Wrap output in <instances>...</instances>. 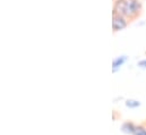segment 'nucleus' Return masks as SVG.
Instances as JSON below:
<instances>
[{"instance_id":"nucleus-3","label":"nucleus","mask_w":146,"mask_h":135,"mask_svg":"<svg viewBox=\"0 0 146 135\" xmlns=\"http://www.w3.org/2000/svg\"><path fill=\"white\" fill-rule=\"evenodd\" d=\"M129 2V7H130V11H131V18L135 19L136 17H138L143 10V3L141 0H128Z\"/></svg>"},{"instance_id":"nucleus-7","label":"nucleus","mask_w":146,"mask_h":135,"mask_svg":"<svg viewBox=\"0 0 146 135\" xmlns=\"http://www.w3.org/2000/svg\"><path fill=\"white\" fill-rule=\"evenodd\" d=\"M125 104H126V107H128V108H137V107L141 106V102L138 101V100L128 99V100H126Z\"/></svg>"},{"instance_id":"nucleus-5","label":"nucleus","mask_w":146,"mask_h":135,"mask_svg":"<svg viewBox=\"0 0 146 135\" xmlns=\"http://www.w3.org/2000/svg\"><path fill=\"white\" fill-rule=\"evenodd\" d=\"M136 125L137 124H135V123H133V122H125L122 125H121V131L123 132V133H126V134H129V135H133L134 134V131H135V128H136Z\"/></svg>"},{"instance_id":"nucleus-4","label":"nucleus","mask_w":146,"mask_h":135,"mask_svg":"<svg viewBox=\"0 0 146 135\" xmlns=\"http://www.w3.org/2000/svg\"><path fill=\"white\" fill-rule=\"evenodd\" d=\"M127 59H128V57L125 56V55H122V56H118L117 58H114L113 61H112V72L115 73L117 70H119V69L121 68V66L127 61Z\"/></svg>"},{"instance_id":"nucleus-2","label":"nucleus","mask_w":146,"mask_h":135,"mask_svg":"<svg viewBox=\"0 0 146 135\" xmlns=\"http://www.w3.org/2000/svg\"><path fill=\"white\" fill-rule=\"evenodd\" d=\"M128 24H129V19L127 17L112 13V30L114 33L125 30L128 26Z\"/></svg>"},{"instance_id":"nucleus-8","label":"nucleus","mask_w":146,"mask_h":135,"mask_svg":"<svg viewBox=\"0 0 146 135\" xmlns=\"http://www.w3.org/2000/svg\"><path fill=\"white\" fill-rule=\"evenodd\" d=\"M137 66L141 68H146V58L145 59H142V60H139L138 63H137Z\"/></svg>"},{"instance_id":"nucleus-6","label":"nucleus","mask_w":146,"mask_h":135,"mask_svg":"<svg viewBox=\"0 0 146 135\" xmlns=\"http://www.w3.org/2000/svg\"><path fill=\"white\" fill-rule=\"evenodd\" d=\"M133 135H146V124L136 125V128H135Z\"/></svg>"},{"instance_id":"nucleus-1","label":"nucleus","mask_w":146,"mask_h":135,"mask_svg":"<svg viewBox=\"0 0 146 135\" xmlns=\"http://www.w3.org/2000/svg\"><path fill=\"white\" fill-rule=\"evenodd\" d=\"M112 13L119 14L121 16L127 17L129 21H131V11H130V7H129V2L128 0H114L113 1V9Z\"/></svg>"}]
</instances>
